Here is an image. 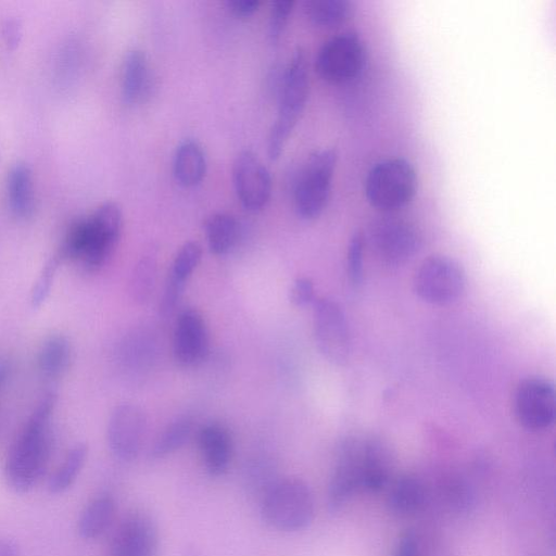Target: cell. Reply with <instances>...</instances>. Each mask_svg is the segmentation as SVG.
I'll return each instance as SVG.
<instances>
[{"label": "cell", "mask_w": 556, "mask_h": 556, "mask_svg": "<svg viewBox=\"0 0 556 556\" xmlns=\"http://www.w3.org/2000/svg\"><path fill=\"white\" fill-rule=\"evenodd\" d=\"M55 405L56 393L45 394L9 450L4 476L16 492L29 491L47 469L52 451L51 420Z\"/></svg>", "instance_id": "6da1fadb"}, {"label": "cell", "mask_w": 556, "mask_h": 556, "mask_svg": "<svg viewBox=\"0 0 556 556\" xmlns=\"http://www.w3.org/2000/svg\"><path fill=\"white\" fill-rule=\"evenodd\" d=\"M308 91L307 59L305 52L298 49L283 73L277 116L267 136L266 147L270 160H277L281 155L289 136L305 109Z\"/></svg>", "instance_id": "7a4b0ae2"}, {"label": "cell", "mask_w": 556, "mask_h": 556, "mask_svg": "<svg viewBox=\"0 0 556 556\" xmlns=\"http://www.w3.org/2000/svg\"><path fill=\"white\" fill-rule=\"evenodd\" d=\"M260 500L263 520L276 530L301 531L314 518L313 493L299 478L278 479Z\"/></svg>", "instance_id": "3957f363"}, {"label": "cell", "mask_w": 556, "mask_h": 556, "mask_svg": "<svg viewBox=\"0 0 556 556\" xmlns=\"http://www.w3.org/2000/svg\"><path fill=\"white\" fill-rule=\"evenodd\" d=\"M413 165L402 157L376 163L367 173L364 191L369 204L382 212H394L407 205L417 191Z\"/></svg>", "instance_id": "277c9868"}, {"label": "cell", "mask_w": 556, "mask_h": 556, "mask_svg": "<svg viewBox=\"0 0 556 556\" xmlns=\"http://www.w3.org/2000/svg\"><path fill=\"white\" fill-rule=\"evenodd\" d=\"M337 161V150L324 148L314 151L304 163L293 192L295 211L301 218L315 219L326 208Z\"/></svg>", "instance_id": "5b68a950"}, {"label": "cell", "mask_w": 556, "mask_h": 556, "mask_svg": "<svg viewBox=\"0 0 556 556\" xmlns=\"http://www.w3.org/2000/svg\"><path fill=\"white\" fill-rule=\"evenodd\" d=\"M465 285L463 267L445 255H431L426 258L413 279L416 295L424 302L434 305L455 302L463 294Z\"/></svg>", "instance_id": "8992f818"}, {"label": "cell", "mask_w": 556, "mask_h": 556, "mask_svg": "<svg viewBox=\"0 0 556 556\" xmlns=\"http://www.w3.org/2000/svg\"><path fill=\"white\" fill-rule=\"evenodd\" d=\"M87 242L78 262L88 273L100 270L113 254L123 228V213L119 205L106 201L86 217Z\"/></svg>", "instance_id": "52a82bcc"}, {"label": "cell", "mask_w": 556, "mask_h": 556, "mask_svg": "<svg viewBox=\"0 0 556 556\" xmlns=\"http://www.w3.org/2000/svg\"><path fill=\"white\" fill-rule=\"evenodd\" d=\"M364 64V43L355 31H343L326 40L315 60L318 75L331 84L353 80L362 73Z\"/></svg>", "instance_id": "ba28073f"}, {"label": "cell", "mask_w": 556, "mask_h": 556, "mask_svg": "<svg viewBox=\"0 0 556 556\" xmlns=\"http://www.w3.org/2000/svg\"><path fill=\"white\" fill-rule=\"evenodd\" d=\"M313 308L314 337L319 353L333 365L346 364L351 353V336L342 307L332 299L319 298Z\"/></svg>", "instance_id": "9c48e42d"}, {"label": "cell", "mask_w": 556, "mask_h": 556, "mask_svg": "<svg viewBox=\"0 0 556 556\" xmlns=\"http://www.w3.org/2000/svg\"><path fill=\"white\" fill-rule=\"evenodd\" d=\"M368 239L376 256L389 266L405 264L418 252L421 243L415 227L395 217L372 222Z\"/></svg>", "instance_id": "30bf717a"}, {"label": "cell", "mask_w": 556, "mask_h": 556, "mask_svg": "<svg viewBox=\"0 0 556 556\" xmlns=\"http://www.w3.org/2000/svg\"><path fill=\"white\" fill-rule=\"evenodd\" d=\"M518 422L531 431L551 427L556 415V394L552 381L543 377H528L519 382L514 397Z\"/></svg>", "instance_id": "8fae6325"}, {"label": "cell", "mask_w": 556, "mask_h": 556, "mask_svg": "<svg viewBox=\"0 0 556 556\" xmlns=\"http://www.w3.org/2000/svg\"><path fill=\"white\" fill-rule=\"evenodd\" d=\"M147 419L142 409L131 403H123L112 410L108 427L106 440L113 455L123 460H134L142 445Z\"/></svg>", "instance_id": "7c38bea8"}, {"label": "cell", "mask_w": 556, "mask_h": 556, "mask_svg": "<svg viewBox=\"0 0 556 556\" xmlns=\"http://www.w3.org/2000/svg\"><path fill=\"white\" fill-rule=\"evenodd\" d=\"M232 179L238 199L247 210H262L269 201L273 190L270 173L251 150H243L236 156Z\"/></svg>", "instance_id": "4fadbf2b"}, {"label": "cell", "mask_w": 556, "mask_h": 556, "mask_svg": "<svg viewBox=\"0 0 556 556\" xmlns=\"http://www.w3.org/2000/svg\"><path fill=\"white\" fill-rule=\"evenodd\" d=\"M159 530L152 516L143 510L127 514L111 542V556H157Z\"/></svg>", "instance_id": "5bb4252c"}, {"label": "cell", "mask_w": 556, "mask_h": 556, "mask_svg": "<svg viewBox=\"0 0 556 556\" xmlns=\"http://www.w3.org/2000/svg\"><path fill=\"white\" fill-rule=\"evenodd\" d=\"M358 490H361L359 437H352L343 440L337 451L327 490L329 511L340 510Z\"/></svg>", "instance_id": "9a60e30c"}, {"label": "cell", "mask_w": 556, "mask_h": 556, "mask_svg": "<svg viewBox=\"0 0 556 556\" xmlns=\"http://www.w3.org/2000/svg\"><path fill=\"white\" fill-rule=\"evenodd\" d=\"M210 346V337L203 315L188 307L180 312L173 337V354L181 367H192L201 363Z\"/></svg>", "instance_id": "2e32d148"}, {"label": "cell", "mask_w": 556, "mask_h": 556, "mask_svg": "<svg viewBox=\"0 0 556 556\" xmlns=\"http://www.w3.org/2000/svg\"><path fill=\"white\" fill-rule=\"evenodd\" d=\"M198 446L206 472L212 477L224 476L233 452L229 430L219 422L204 424L198 431Z\"/></svg>", "instance_id": "e0dca14e"}, {"label": "cell", "mask_w": 556, "mask_h": 556, "mask_svg": "<svg viewBox=\"0 0 556 556\" xmlns=\"http://www.w3.org/2000/svg\"><path fill=\"white\" fill-rule=\"evenodd\" d=\"M361 490L378 492L389 482L391 456L388 447L374 437L359 438Z\"/></svg>", "instance_id": "ac0fdd59"}, {"label": "cell", "mask_w": 556, "mask_h": 556, "mask_svg": "<svg viewBox=\"0 0 556 556\" xmlns=\"http://www.w3.org/2000/svg\"><path fill=\"white\" fill-rule=\"evenodd\" d=\"M152 77L146 53L139 49L128 51L122 66V97L125 103L136 104L150 93Z\"/></svg>", "instance_id": "d6986e66"}, {"label": "cell", "mask_w": 556, "mask_h": 556, "mask_svg": "<svg viewBox=\"0 0 556 556\" xmlns=\"http://www.w3.org/2000/svg\"><path fill=\"white\" fill-rule=\"evenodd\" d=\"M7 199L11 213L20 218L30 217L35 211V189L31 168L24 162L15 163L7 176Z\"/></svg>", "instance_id": "ffe728a7"}, {"label": "cell", "mask_w": 556, "mask_h": 556, "mask_svg": "<svg viewBox=\"0 0 556 556\" xmlns=\"http://www.w3.org/2000/svg\"><path fill=\"white\" fill-rule=\"evenodd\" d=\"M206 154L197 140L186 139L178 144L173 160V173L179 185H199L206 174Z\"/></svg>", "instance_id": "44dd1931"}, {"label": "cell", "mask_w": 556, "mask_h": 556, "mask_svg": "<svg viewBox=\"0 0 556 556\" xmlns=\"http://www.w3.org/2000/svg\"><path fill=\"white\" fill-rule=\"evenodd\" d=\"M116 513V503L112 495L100 494L83 509L78 519V532L85 540L100 538L112 525Z\"/></svg>", "instance_id": "7402d4cb"}, {"label": "cell", "mask_w": 556, "mask_h": 556, "mask_svg": "<svg viewBox=\"0 0 556 556\" xmlns=\"http://www.w3.org/2000/svg\"><path fill=\"white\" fill-rule=\"evenodd\" d=\"M72 344L61 333L49 336L41 344L37 357L40 374L48 379L62 377L72 362Z\"/></svg>", "instance_id": "603a6c76"}, {"label": "cell", "mask_w": 556, "mask_h": 556, "mask_svg": "<svg viewBox=\"0 0 556 556\" xmlns=\"http://www.w3.org/2000/svg\"><path fill=\"white\" fill-rule=\"evenodd\" d=\"M425 498L424 483L418 478L406 475L397 478L390 486L387 505L393 514L407 516L419 510Z\"/></svg>", "instance_id": "cb8c5ba5"}, {"label": "cell", "mask_w": 556, "mask_h": 556, "mask_svg": "<svg viewBox=\"0 0 556 556\" xmlns=\"http://www.w3.org/2000/svg\"><path fill=\"white\" fill-rule=\"evenodd\" d=\"M204 230L210 251L215 255H224L233 248L239 226L231 214L215 213L206 219Z\"/></svg>", "instance_id": "d4e9b609"}, {"label": "cell", "mask_w": 556, "mask_h": 556, "mask_svg": "<svg viewBox=\"0 0 556 556\" xmlns=\"http://www.w3.org/2000/svg\"><path fill=\"white\" fill-rule=\"evenodd\" d=\"M193 420L189 416L177 417L155 438L149 451L151 459L164 458L181 448L190 438Z\"/></svg>", "instance_id": "484cf974"}, {"label": "cell", "mask_w": 556, "mask_h": 556, "mask_svg": "<svg viewBox=\"0 0 556 556\" xmlns=\"http://www.w3.org/2000/svg\"><path fill=\"white\" fill-rule=\"evenodd\" d=\"M87 456L88 446L85 443H77L74 445L49 478V491L53 494H60L67 491L75 483L77 477L83 470Z\"/></svg>", "instance_id": "4316f807"}, {"label": "cell", "mask_w": 556, "mask_h": 556, "mask_svg": "<svg viewBox=\"0 0 556 556\" xmlns=\"http://www.w3.org/2000/svg\"><path fill=\"white\" fill-rule=\"evenodd\" d=\"M304 11L308 20L320 27H333L351 15L352 3L349 0H307Z\"/></svg>", "instance_id": "83f0119b"}, {"label": "cell", "mask_w": 556, "mask_h": 556, "mask_svg": "<svg viewBox=\"0 0 556 556\" xmlns=\"http://www.w3.org/2000/svg\"><path fill=\"white\" fill-rule=\"evenodd\" d=\"M157 273V255L150 251L144 253L136 264L131 274L129 292L138 304L149 301L153 292Z\"/></svg>", "instance_id": "f1b7e54d"}, {"label": "cell", "mask_w": 556, "mask_h": 556, "mask_svg": "<svg viewBox=\"0 0 556 556\" xmlns=\"http://www.w3.org/2000/svg\"><path fill=\"white\" fill-rule=\"evenodd\" d=\"M278 479L274 464L267 458H253L243 469L244 488L250 494L258 495L260 498Z\"/></svg>", "instance_id": "f546056e"}, {"label": "cell", "mask_w": 556, "mask_h": 556, "mask_svg": "<svg viewBox=\"0 0 556 556\" xmlns=\"http://www.w3.org/2000/svg\"><path fill=\"white\" fill-rule=\"evenodd\" d=\"M201 258V245L197 241H187L177 251L166 280L186 287L188 279L199 266Z\"/></svg>", "instance_id": "4dcf8cb0"}, {"label": "cell", "mask_w": 556, "mask_h": 556, "mask_svg": "<svg viewBox=\"0 0 556 556\" xmlns=\"http://www.w3.org/2000/svg\"><path fill=\"white\" fill-rule=\"evenodd\" d=\"M62 263L55 253L42 266L30 293V304L34 308L40 307L48 299L56 271Z\"/></svg>", "instance_id": "1f68e13d"}, {"label": "cell", "mask_w": 556, "mask_h": 556, "mask_svg": "<svg viewBox=\"0 0 556 556\" xmlns=\"http://www.w3.org/2000/svg\"><path fill=\"white\" fill-rule=\"evenodd\" d=\"M364 236L355 232L348 250V274L353 286L358 287L363 281Z\"/></svg>", "instance_id": "d6a6232c"}, {"label": "cell", "mask_w": 556, "mask_h": 556, "mask_svg": "<svg viewBox=\"0 0 556 556\" xmlns=\"http://www.w3.org/2000/svg\"><path fill=\"white\" fill-rule=\"evenodd\" d=\"M293 7V0H276L271 2L268 33L273 42L279 40Z\"/></svg>", "instance_id": "836d02e7"}, {"label": "cell", "mask_w": 556, "mask_h": 556, "mask_svg": "<svg viewBox=\"0 0 556 556\" xmlns=\"http://www.w3.org/2000/svg\"><path fill=\"white\" fill-rule=\"evenodd\" d=\"M314 282L308 277H298L290 289V301L296 307L313 305L316 301Z\"/></svg>", "instance_id": "e575fe53"}, {"label": "cell", "mask_w": 556, "mask_h": 556, "mask_svg": "<svg viewBox=\"0 0 556 556\" xmlns=\"http://www.w3.org/2000/svg\"><path fill=\"white\" fill-rule=\"evenodd\" d=\"M418 540L414 531L404 532L395 546L393 556H418Z\"/></svg>", "instance_id": "d590c367"}, {"label": "cell", "mask_w": 556, "mask_h": 556, "mask_svg": "<svg viewBox=\"0 0 556 556\" xmlns=\"http://www.w3.org/2000/svg\"><path fill=\"white\" fill-rule=\"evenodd\" d=\"M261 5L260 0H229L228 9L239 17H248L255 13Z\"/></svg>", "instance_id": "8d00e7d4"}, {"label": "cell", "mask_w": 556, "mask_h": 556, "mask_svg": "<svg viewBox=\"0 0 556 556\" xmlns=\"http://www.w3.org/2000/svg\"><path fill=\"white\" fill-rule=\"evenodd\" d=\"M22 25L17 20H8L3 26V37L10 50H14L22 39Z\"/></svg>", "instance_id": "74e56055"}, {"label": "cell", "mask_w": 556, "mask_h": 556, "mask_svg": "<svg viewBox=\"0 0 556 556\" xmlns=\"http://www.w3.org/2000/svg\"><path fill=\"white\" fill-rule=\"evenodd\" d=\"M0 556H18V549L14 542L0 540Z\"/></svg>", "instance_id": "f35d334b"}]
</instances>
